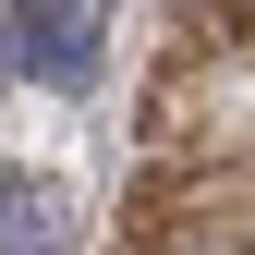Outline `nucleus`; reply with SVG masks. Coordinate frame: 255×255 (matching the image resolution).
I'll use <instances>...</instances> for the list:
<instances>
[{
    "mask_svg": "<svg viewBox=\"0 0 255 255\" xmlns=\"http://www.w3.org/2000/svg\"><path fill=\"white\" fill-rule=\"evenodd\" d=\"M24 61H37L49 85H85L98 73V0H37V12H24Z\"/></svg>",
    "mask_w": 255,
    "mask_h": 255,
    "instance_id": "1",
    "label": "nucleus"
},
{
    "mask_svg": "<svg viewBox=\"0 0 255 255\" xmlns=\"http://www.w3.org/2000/svg\"><path fill=\"white\" fill-rule=\"evenodd\" d=\"M231 24H255V0H231Z\"/></svg>",
    "mask_w": 255,
    "mask_h": 255,
    "instance_id": "2",
    "label": "nucleus"
}]
</instances>
